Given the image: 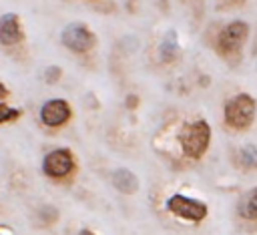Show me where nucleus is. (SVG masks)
<instances>
[{
  "mask_svg": "<svg viewBox=\"0 0 257 235\" xmlns=\"http://www.w3.org/2000/svg\"><path fill=\"white\" fill-rule=\"evenodd\" d=\"M251 36V26L245 20H231L223 24L217 32L215 38V48L217 52L227 58V60H239L245 44L249 42Z\"/></svg>",
  "mask_w": 257,
  "mask_h": 235,
  "instance_id": "1",
  "label": "nucleus"
},
{
  "mask_svg": "<svg viewBox=\"0 0 257 235\" xmlns=\"http://www.w3.org/2000/svg\"><path fill=\"white\" fill-rule=\"evenodd\" d=\"M257 116V100L249 92L233 94L223 106L225 125L233 131H247Z\"/></svg>",
  "mask_w": 257,
  "mask_h": 235,
  "instance_id": "2",
  "label": "nucleus"
},
{
  "mask_svg": "<svg viewBox=\"0 0 257 235\" xmlns=\"http://www.w3.org/2000/svg\"><path fill=\"white\" fill-rule=\"evenodd\" d=\"M179 143H181V149L183 153L189 157V159H201L209 145H211V127L205 119H199V121H193L189 125L183 127L181 135H179Z\"/></svg>",
  "mask_w": 257,
  "mask_h": 235,
  "instance_id": "3",
  "label": "nucleus"
},
{
  "mask_svg": "<svg viewBox=\"0 0 257 235\" xmlns=\"http://www.w3.org/2000/svg\"><path fill=\"white\" fill-rule=\"evenodd\" d=\"M62 44L72 52H88L96 46V34L84 22H70L60 34Z\"/></svg>",
  "mask_w": 257,
  "mask_h": 235,
  "instance_id": "4",
  "label": "nucleus"
},
{
  "mask_svg": "<svg viewBox=\"0 0 257 235\" xmlns=\"http://www.w3.org/2000/svg\"><path fill=\"white\" fill-rule=\"evenodd\" d=\"M167 209L173 215H177L181 219H187V221H193V223L203 221L207 217V213H209L207 203H203L199 199H191V197H187L183 193L171 195L169 201H167Z\"/></svg>",
  "mask_w": 257,
  "mask_h": 235,
  "instance_id": "5",
  "label": "nucleus"
},
{
  "mask_svg": "<svg viewBox=\"0 0 257 235\" xmlns=\"http://www.w3.org/2000/svg\"><path fill=\"white\" fill-rule=\"evenodd\" d=\"M74 167V159L70 155V151L66 149H56L52 153H48L44 157V163H42V169L48 177H54V179H60V177H66Z\"/></svg>",
  "mask_w": 257,
  "mask_h": 235,
  "instance_id": "6",
  "label": "nucleus"
},
{
  "mask_svg": "<svg viewBox=\"0 0 257 235\" xmlns=\"http://www.w3.org/2000/svg\"><path fill=\"white\" fill-rule=\"evenodd\" d=\"M24 40V30L20 16L16 12H6L0 16V44L14 46Z\"/></svg>",
  "mask_w": 257,
  "mask_h": 235,
  "instance_id": "7",
  "label": "nucleus"
},
{
  "mask_svg": "<svg viewBox=\"0 0 257 235\" xmlns=\"http://www.w3.org/2000/svg\"><path fill=\"white\" fill-rule=\"evenodd\" d=\"M40 119L48 127H60L70 119V106L62 98H54L42 104L40 108Z\"/></svg>",
  "mask_w": 257,
  "mask_h": 235,
  "instance_id": "8",
  "label": "nucleus"
},
{
  "mask_svg": "<svg viewBox=\"0 0 257 235\" xmlns=\"http://www.w3.org/2000/svg\"><path fill=\"white\" fill-rule=\"evenodd\" d=\"M179 56V34L177 30H167L159 44V58L161 62L169 64Z\"/></svg>",
  "mask_w": 257,
  "mask_h": 235,
  "instance_id": "9",
  "label": "nucleus"
},
{
  "mask_svg": "<svg viewBox=\"0 0 257 235\" xmlns=\"http://www.w3.org/2000/svg\"><path fill=\"white\" fill-rule=\"evenodd\" d=\"M112 185H114L120 193L131 195V193H135V191L139 189V179H137V175H135L133 171H128V169H116V171L112 173Z\"/></svg>",
  "mask_w": 257,
  "mask_h": 235,
  "instance_id": "10",
  "label": "nucleus"
},
{
  "mask_svg": "<svg viewBox=\"0 0 257 235\" xmlns=\"http://www.w3.org/2000/svg\"><path fill=\"white\" fill-rule=\"evenodd\" d=\"M235 165L241 171H257V147L243 145L235 151Z\"/></svg>",
  "mask_w": 257,
  "mask_h": 235,
  "instance_id": "11",
  "label": "nucleus"
},
{
  "mask_svg": "<svg viewBox=\"0 0 257 235\" xmlns=\"http://www.w3.org/2000/svg\"><path fill=\"white\" fill-rule=\"evenodd\" d=\"M239 215L247 221H257V187L249 189L239 201Z\"/></svg>",
  "mask_w": 257,
  "mask_h": 235,
  "instance_id": "12",
  "label": "nucleus"
},
{
  "mask_svg": "<svg viewBox=\"0 0 257 235\" xmlns=\"http://www.w3.org/2000/svg\"><path fill=\"white\" fill-rule=\"evenodd\" d=\"M20 114H22L20 108H10V106H6V104L0 102V125H2V123H8V121H14V119H18Z\"/></svg>",
  "mask_w": 257,
  "mask_h": 235,
  "instance_id": "13",
  "label": "nucleus"
},
{
  "mask_svg": "<svg viewBox=\"0 0 257 235\" xmlns=\"http://www.w3.org/2000/svg\"><path fill=\"white\" fill-rule=\"evenodd\" d=\"M44 76H46V80L52 84V82H56V80L60 78V68H58V66H48V70H46Z\"/></svg>",
  "mask_w": 257,
  "mask_h": 235,
  "instance_id": "14",
  "label": "nucleus"
},
{
  "mask_svg": "<svg viewBox=\"0 0 257 235\" xmlns=\"http://www.w3.org/2000/svg\"><path fill=\"white\" fill-rule=\"evenodd\" d=\"M227 2H229V4H233V6H237V8H239V6H243V4H247V2H249V0H227Z\"/></svg>",
  "mask_w": 257,
  "mask_h": 235,
  "instance_id": "15",
  "label": "nucleus"
},
{
  "mask_svg": "<svg viewBox=\"0 0 257 235\" xmlns=\"http://www.w3.org/2000/svg\"><path fill=\"white\" fill-rule=\"evenodd\" d=\"M6 96H8V88L0 82V98H6Z\"/></svg>",
  "mask_w": 257,
  "mask_h": 235,
  "instance_id": "16",
  "label": "nucleus"
},
{
  "mask_svg": "<svg viewBox=\"0 0 257 235\" xmlns=\"http://www.w3.org/2000/svg\"><path fill=\"white\" fill-rule=\"evenodd\" d=\"M126 104H131V106H135V104H137V96H128V100H126Z\"/></svg>",
  "mask_w": 257,
  "mask_h": 235,
  "instance_id": "17",
  "label": "nucleus"
},
{
  "mask_svg": "<svg viewBox=\"0 0 257 235\" xmlns=\"http://www.w3.org/2000/svg\"><path fill=\"white\" fill-rule=\"evenodd\" d=\"M253 54L257 56V36H255V40H253Z\"/></svg>",
  "mask_w": 257,
  "mask_h": 235,
  "instance_id": "18",
  "label": "nucleus"
},
{
  "mask_svg": "<svg viewBox=\"0 0 257 235\" xmlns=\"http://www.w3.org/2000/svg\"><path fill=\"white\" fill-rule=\"evenodd\" d=\"M78 235H94V233H90V231H88V229H82V231H80V233H78Z\"/></svg>",
  "mask_w": 257,
  "mask_h": 235,
  "instance_id": "19",
  "label": "nucleus"
}]
</instances>
